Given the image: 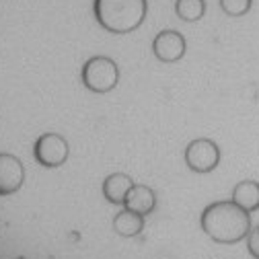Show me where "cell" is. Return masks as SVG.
Returning <instances> with one entry per match:
<instances>
[{
  "mask_svg": "<svg viewBox=\"0 0 259 259\" xmlns=\"http://www.w3.org/2000/svg\"><path fill=\"white\" fill-rule=\"evenodd\" d=\"M175 15L185 23H196L206 15V0H175Z\"/></svg>",
  "mask_w": 259,
  "mask_h": 259,
  "instance_id": "12",
  "label": "cell"
},
{
  "mask_svg": "<svg viewBox=\"0 0 259 259\" xmlns=\"http://www.w3.org/2000/svg\"><path fill=\"white\" fill-rule=\"evenodd\" d=\"M95 19L105 31L125 35L136 31L148 13V0H95Z\"/></svg>",
  "mask_w": 259,
  "mask_h": 259,
  "instance_id": "2",
  "label": "cell"
},
{
  "mask_svg": "<svg viewBox=\"0 0 259 259\" xmlns=\"http://www.w3.org/2000/svg\"><path fill=\"white\" fill-rule=\"evenodd\" d=\"M247 249L255 259H259V224L253 226L247 235Z\"/></svg>",
  "mask_w": 259,
  "mask_h": 259,
  "instance_id": "14",
  "label": "cell"
},
{
  "mask_svg": "<svg viewBox=\"0 0 259 259\" xmlns=\"http://www.w3.org/2000/svg\"><path fill=\"white\" fill-rule=\"evenodd\" d=\"M134 187V179L125 175V173H111L105 177L103 181V198L109 202V204H115V206H123L125 204V198L130 189Z\"/></svg>",
  "mask_w": 259,
  "mask_h": 259,
  "instance_id": "8",
  "label": "cell"
},
{
  "mask_svg": "<svg viewBox=\"0 0 259 259\" xmlns=\"http://www.w3.org/2000/svg\"><path fill=\"white\" fill-rule=\"evenodd\" d=\"M239 208H243L245 212L253 214L259 210V181L255 179H245L239 181L233 187V198H231Z\"/></svg>",
  "mask_w": 259,
  "mask_h": 259,
  "instance_id": "10",
  "label": "cell"
},
{
  "mask_svg": "<svg viewBox=\"0 0 259 259\" xmlns=\"http://www.w3.org/2000/svg\"><path fill=\"white\" fill-rule=\"evenodd\" d=\"M183 158L193 173L206 175L220 165V146L210 138H196L187 144Z\"/></svg>",
  "mask_w": 259,
  "mask_h": 259,
  "instance_id": "4",
  "label": "cell"
},
{
  "mask_svg": "<svg viewBox=\"0 0 259 259\" xmlns=\"http://www.w3.org/2000/svg\"><path fill=\"white\" fill-rule=\"evenodd\" d=\"M82 84L93 93H109L119 82V68L117 64L107 56H93L84 62L80 72Z\"/></svg>",
  "mask_w": 259,
  "mask_h": 259,
  "instance_id": "3",
  "label": "cell"
},
{
  "mask_svg": "<svg viewBox=\"0 0 259 259\" xmlns=\"http://www.w3.org/2000/svg\"><path fill=\"white\" fill-rule=\"evenodd\" d=\"M185 52H187V41L175 29L160 31L152 41V54L156 56V60L165 62V64L179 62L185 56Z\"/></svg>",
  "mask_w": 259,
  "mask_h": 259,
  "instance_id": "6",
  "label": "cell"
},
{
  "mask_svg": "<svg viewBox=\"0 0 259 259\" xmlns=\"http://www.w3.org/2000/svg\"><path fill=\"white\" fill-rule=\"evenodd\" d=\"M113 231L119 237H123V239L138 237L144 231V216L142 214H136L132 210H127V208H123L113 218Z\"/></svg>",
  "mask_w": 259,
  "mask_h": 259,
  "instance_id": "11",
  "label": "cell"
},
{
  "mask_svg": "<svg viewBox=\"0 0 259 259\" xmlns=\"http://www.w3.org/2000/svg\"><path fill=\"white\" fill-rule=\"evenodd\" d=\"M220 9L226 17H245L253 9V0H220Z\"/></svg>",
  "mask_w": 259,
  "mask_h": 259,
  "instance_id": "13",
  "label": "cell"
},
{
  "mask_svg": "<svg viewBox=\"0 0 259 259\" xmlns=\"http://www.w3.org/2000/svg\"><path fill=\"white\" fill-rule=\"evenodd\" d=\"M123 208L127 210H132L136 214H152L154 208H156V193L152 187L148 185H142V183H134V187L130 189L127 193V198H125V204Z\"/></svg>",
  "mask_w": 259,
  "mask_h": 259,
  "instance_id": "9",
  "label": "cell"
},
{
  "mask_svg": "<svg viewBox=\"0 0 259 259\" xmlns=\"http://www.w3.org/2000/svg\"><path fill=\"white\" fill-rule=\"evenodd\" d=\"M25 181L23 163L9 152H0V196H11L19 191Z\"/></svg>",
  "mask_w": 259,
  "mask_h": 259,
  "instance_id": "7",
  "label": "cell"
},
{
  "mask_svg": "<svg viewBox=\"0 0 259 259\" xmlns=\"http://www.w3.org/2000/svg\"><path fill=\"white\" fill-rule=\"evenodd\" d=\"M68 154H70L68 140L64 138L62 134H56V132L41 134L35 140V146H33L35 160L41 167H48V169L62 167L68 160Z\"/></svg>",
  "mask_w": 259,
  "mask_h": 259,
  "instance_id": "5",
  "label": "cell"
},
{
  "mask_svg": "<svg viewBox=\"0 0 259 259\" xmlns=\"http://www.w3.org/2000/svg\"><path fill=\"white\" fill-rule=\"evenodd\" d=\"M202 231L220 245H235L243 239H247L249 231L253 229L251 214L239 208L233 200L226 202H214L204 208L202 218Z\"/></svg>",
  "mask_w": 259,
  "mask_h": 259,
  "instance_id": "1",
  "label": "cell"
}]
</instances>
